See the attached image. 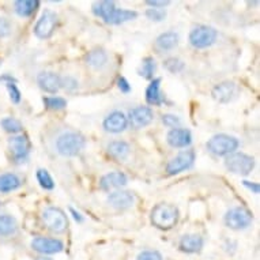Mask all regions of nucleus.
<instances>
[{"mask_svg":"<svg viewBox=\"0 0 260 260\" xmlns=\"http://www.w3.org/2000/svg\"><path fill=\"white\" fill-rule=\"evenodd\" d=\"M93 13L95 17L101 18L111 25H121L124 22L137 19L138 13L133 10L117 9L113 2H97L93 5Z\"/></svg>","mask_w":260,"mask_h":260,"instance_id":"f257e3e1","label":"nucleus"},{"mask_svg":"<svg viewBox=\"0 0 260 260\" xmlns=\"http://www.w3.org/2000/svg\"><path fill=\"white\" fill-rule=\"evenodd\" d=\"M150 221L161 231H169L179 222V209L173 205L159 203L151 210Z\"/></svg>","mask_w":260,"mask_h":260,"instance_id":"f03ea898","label":"nucleus"},{"mask_svg":"<svg viewBox=\"0 0 260 260\" xmlns=\"http://www.w3.org/2000/svg\"><path fill=\"white\" fill-rule=\"evenodd\" d=\"M85 147L86 139L79 133H64L56 141V150L63 157H75Z\"/></svg>","mask_w":260,"mask_h":260,"instance_id":"7ed1b4c3","label":"nucleus"},{"mask_svg":"<svg viewBox=\"0 0 260 260\" xmlns=\"http://www.w3.org/2000/svg\"><path fill=\"white\" fill-rule=\"evenodd\" d=\"M240 142L237 138L226 135V134H217L209 139L206 143V147L210 153L218 157H223V155H231L236 153V150L239 149Z\"/></svg>","mask_w":260,"mask_h":260,"instance_id":"20e7f679","label":"nucleus"},{"mask_svg":"<svg viewBox=\"0 0 260 260\" xmlns=\"http://www.w3.org/2000/svg\"><path fill=\"white\" fill-rule=\"evenodd\" d=\"M43 222L47 229H49L53 233H64L69 228V219H67V215L64 213L63 210L59 209V207H47V209L43 211Z\"/></svg>","mask_w":260,"mask_h":260,"instance_id":"39448f33","label":"nucleus"},{"mask_svg":"<svg viewBox=\"0 0 260 260\" xmlns=\"http://www.w3.org/2000/svg\"><path fill=\"white\" fill-rule=\"evenodd\" d=\"M252 221H253V215L251 214V211L245 207H240V206L228 210L223 217L225 225L232 231H244L251 225Z\"/></svg>","mask_w":260,"mask_h":260,"instance_id":"423d86ee","label":"nucleus"},{"mask_svg":"<svg viewBox=\"0 0 260 260\" xmlns=\"http://www.w3.org/2000/svg\"><path fill=\"white\" fill-rule=\"evenodd\" d=\"M225 167L231 173L248 176L255 168V159L245 153H233L226 157Z\"/></svg>","mask_w":260,"mask_h":260,"instance_id":"0eeeda50","label":"nucleus"},{"mask_svg":"<svg viewBox=\"0 0 260 260\" xmlns=\"http://www.w3.org/2000/svg\"><path fill=\"white\" fill-rule=\"evenodd\" d=\"M218 31L211 26L199 25L189 33V44L197 49H206L217 41Z\"/></svg>","mask_w":260,"mask_h":260,"instance_id":"6e6552de","label":"nucleus"},{"mask_svg":"<svg viewBox=\"0 0 260 260\" xmlns=\"http://www.w3.org/2000/svg\"><path fill=\"white\" fill-rule=\"evenodd\" d=\"M57 25V15L56 13L51 11V10H45L41 17L39 18V21L35 26V36L40 40H47L52 37L53 31Z\"/></svg>","mask_w":260,"mask_h":260,"instance_id":"1a4fd4ad","label":"nucleus"},{"mask_svg":"<svg viewBox=\"0 0 260 260\" xmlns=\"http://www.w3.org/2000/svg\"><path fill=\"white\" fill-rule=\"evenodd\" d=\"M30 247L35 252H39L41 255H55L60 253L64 249V244L59 239H49V237H43L37 236L31 240Z\"/></svg>","mask_w":260,"mask_h":260,"instance_id":"9d476101","label":"nucleus"},{"mask_svg":"<svg viewBox=\"0 0 260 260\" xmlns=\"http://www.w3.org/2000/svg\"><path fill=\"white\" fill-rule=\"evenodd\" d=\"M193 162H195V151H192V150H184V151L179 153L176 157H173L171 161L168 162V175H179L181 172L192 168Z\"/></svg>","mask_w":260,"mask_h":260,"instance_id":"9b49d317","label":"nucleus"},{"mask_svg":"<svg viewBox=\"0 0 260 260\" xmlns=\"http://www.w3.org/2000/svg\"><path fill=\"white\" fill-rule=\"evenodd\" d=\"M30 141L25 135H14L9 139V149L10 153L13 155L14 161L17 164L25 162L29 157L30 153Z\"/></svg>","mask_w":260,"mask_h":260,"instance_id":"f8f14e48","label":"nucleus"},{"mask_svg":"<svg viewBox=\"0 0 260 260\" xmlns=\"http://www.w3.org/2000/svg\"><path fill=\"white\" fill-rule=\"evenodd\" d=\"M128 124L135 129H141L143 127H147L154 120V113L151 108L149 107H137L129 111L128 113Z\"/></svg>","mask_w":260,"mask_h":260,"instance_id":"ddd939ff","label":"nucleus"},{"mask_svg":"<svg viewBox=\"0 0 260 260\" xmlns=\"http://www.w3.org/2000/svg\"><path fill=\"white\" fill-rule=\"evenodd\" d=\"M237 91L239 90H237V85L235 82L225 81L214 86L213 90H211V95L217 103L228 104L231 103L232 100H235Z\"/></svg>","mask_w":260,"mask_h":260,"instance_id":"4468645a","label":"nucleus"},{"mask_svg":"<svg viewBox=\"0 0 260 260\" xmlns=\"http://www.w3.org/2000/svg\"><path fill=\"white\" fill-rule=\"evenodd\" d=\"M103 127L104 129L109 134L123 133V131H125V128L128 127L127 116L120 111L112 112V113H109V115L104 119Z\"/></svg>","mask_w":260,"mask_h":260,"instance_id":"2eb2a0df","label":"nucleus"},{"mask_svg":"<svg viewBox=\"0 0 260 260\" xmlns=\"http://www.w3.org/2000/svg\"><path fill=\"white\" fill-rule=\"evenodd\" d=\"M168 145L175 149H184L192 143L191 131L187 128H173L167 135Z\"/></svg>","mask_w":260,"mask_h":260,"instance_id":"dca6fc26","label":"nucleus"},{"mask_svg":"<svg viewBox=\"0 0 260 260\" xmlns=\"http://www.w3.org/2000/svg\"><path fill=\"white\" fill-rule=\"evenodd\" d=\"M60 81L61 77L51 71H43L37 75V85L40 86V89L49 94H56L61 89Z\"/></svg>","mask_w":260,"mask_h":260,"instance_id":"f3484780","label":"nucleus"},{"mask_svg":"<svg viewBox=\"0 0 260 260\" xmlns=\"http://www.w3.org/2000/svg\"><path fill=\"white\" fill-rule=\"evenodd\" d=\"M108 203L117 210H127L135 203V197L129 191H115L108 195Z\"/></svg>","mask_w":260,"mask_h":260,"instance_id":"a211bd4d","label":"nucleus"},{"mask_svg":"<svg viewBox=\"0 0 260 260\" xmlns=\"http://www.w3.org/2000/svg\"><path fill=\"white\" fill-rule=\"evenodd\" d=\"M127 183L128 179L124 173H121V172H111V173H107V175L101 177L100 188L104 189V191H111V189L124 187Z\"/></svg>","mask_w":260,"mask_h":260,"instance_id":"6ab92c4d","label":"nucleus"},{"mask_svg":"<svg viewBox=\"0 0 260 260\" xmlns=\"http://www.w3.org/2000/svg\"><path fill=\"white\" fill-rule=\"evenodd\" d=\"M177 44H179V35L176 31H167L158 36L154 43V48L158 53H165L173 51L177 47Z\"/></svg>","mask_w":260,"mask_h":260,"instance_id":"aec40b11","label":"nucleus"},{"mask_svg":"<svg viewBox=\"0 0 260 260\" xmlns=\"http://www.w3.org/2000/svg\"><path fill=\"white\" fill-rule=\"evenodd\" d=\"M205 241L199 235H185L180 239L179 248L185 253H198L202 251Z\"/></svg>","mask_w":260,"mask_h":260,"instance_id":"412c9836","label":"nucleus"},{"mask_svg":"<svg viewBox=\"0 0 260 260\" xmlns=\"http://www.w3.org/2000/svg\"><path fill=\"white\" fill-rule=\"evenodd\" d=\"M146 101L149 105H161L164 103V97L161 94V78H154L146 89Z\"/></svg>","mask_w":260,"mask_h":260,"instance_id":"4be33fe9","label":"nucleus"},{"mask_svg":"<svg viewBox=\"0 0 260 260\" xmlns=\"http://www.w3.org/2000/svg\"><path fill=\"white\" fill-rule=\"evenodd\" d=\"M108 53L104 49H93L86 55V64L93 70H103L108 64Z\"/></svg>","mask_w":260,"mask_h":260,"instance_id":"5701e85b","label":"nucleus"},{"mask_svg":"<svg viewBox=\"0 0 260 260\" xmlns=\"http://www.w3.org/2000/svg\"><path fill=\"white\" fill-rule=\"evenodd\" d=\"M129 145L124 141H113L108 145V154L117 161H124L129 155Z\"/></svg>","mask_w":260,"mask_h":260,"instance_id":"b1692460","label":"nucleus"},{"mask_svg":"<svg viewBox=\"0 0 260 260\" xmlns=\"http://www.w3.org/2000/svg\"><path fill=\"white\" fill-rule=\"evenodd\" d=\"M39 6V0H18L14 3V10L19 17L29 18L37 11Z\"/></svg>","mask_w":260,"mask_h":260,"instance_id":"393cba45","label":"nucleus"},{"mask_svg":"<svg viewBox=\"0 0 260 260\" xmlns=\"http://www.w3.org/2000/svg\"><path fill=\"white\" fill-rule=\"evenodd\" d=\"M22 185V180L15 173H3L0 175V192L2 193H9Z\"/></svg>","mask_w":260,"mask_h":260,"instance_id":"a878e982","label":"nucleus"},{"mask_svg":"<svg viewBox=\"0 0 260 260\" xmlns=\"http://www.w3.org/2000/svg\"><path fill=\"white\" fill-rule=\"evenodd\" d=\"M18 232L17 219L10 214H0V237H10Z\"/></svg>","mask_w":260,"mask_h":260,"instance_id":"bb28decb","label":"nucleus"},{"mask_svg":"<svg viewBox=\"0 0 260 260\" xmlns=\"http://www.w3.org/2000/svg\"><path fill=\"white\" fill-rule=\"evenodd\" d=\"M0 127L5 129L6 133L13 134V135H17L23 129V125L18 119L15 117H5V119L0 120Z\"/></svg>","mask_w":260,"mask_h":260,"instance_id":"cd10ccee","label":"nucleus"},{"mask_svg":"<svg viewBox=\"0 0 260 260\" xmlns=\"http://www.w3.org/2000/svg\"><path fill=\"white\" fill-rule=\"evenodd\" d=\"M157 70V64H155V60L153 57H146L142 61L141 70H139V75L143 77L145 79H154V73Z\"/></svg>","mask_w":260,"mask_h":260,"instance_id":"c85d7f7f","label":"nucleus"},{"mask_svg":"<svg viewBox=\"0 0 260 260\" xmlns=\"http://www.w3.org/2000/svg\"><path fill=\"white\" fill-rule=\"evenodd\" d=\"M36 177H37L40 187L45 189V191H52L55 188V181H53L52 176L49 175V172L47 169H39L36 172Z\"/></svg>","mask_w":260,"mask_h":260,"instance_id":"c756f323","label":"nucleus"},{"mask_svg":"<svg viewBox=\"0 0 260 260\" xmlns=\"http://www.w3.org/2000/svg\"><path fill=\"white\" fill-rule=\"evenodd\" d=\"M164 67L172 74H179L185 69V64L183 60H180L179 57H169L164 61Z\"/></svg>","mask_w":260,"mask_h":260,"instance_id":"7c9ffc66","label":"nucleus"},{"mask_svg":"<svg viewBox=\"0 0 260 260\" xmlns=\"http://www.w3.org/2000/svg\"><path fill=\"white\" fill-rule=\"evenodd\" d=\"M44 104H45V107L53 109V111H61L67 107V101L63 97H45Z\"/></svg>","mask_w":260,"mask_h":260,"instance_id":"2f4dec72","label":"nucleus"},{"mask_svg":"<svg viewBox=\"0 0 260 260\" xmlns=\"http://www.w3.org/2000/svg\"><path fill=\"white\" fill-rule=\"evenodd\" d=\"M146 17L153 22H162L167 18V11L162 9H147L146 10Z\"/></svg>","mask_w":260,"mask_h":260,"instance_id":"473e14b6","label":"nucleus"},{"mask_svg":"<svg viewBox=\"0 0 260 260\" xmlns=\"http://www.w3.org/2000/svg\"><path fill=\"white\" fill-rule=\"evenodd\" d=\"M60 86H61V89H64L66 91H69V93H73L75 90L79 87V83L74 77H63L61 78V81H60Z\"/></svg>","mask_w":260,"mask_h":260,"instance_id":"72a5a7b5","label":"nucleus"},{"mask_svg":"<svg viewBox=\"0 0 260 260\" xmlns=\"http://www.w3.org/2000/svg\"><path fill=\"white\" fill-rule=\"evenodd\" d=\"M6 89H7V91H9L10 100H11L14 104L21 103L22 95H21V91H19V89H18L17 83H6Z\"/></svg>","mask_w":260,"mask_h":260,"instance_id":"f704fd0d","label":"nucleus"},{"mask_svg":"<svg viewBox=\"0 0 260 260\" xmlns=\"http://www.w3.org/2000/svg\"><path fill=\"white\" fill-rule=\"evenodd\" d=\"M11 30H13V26H11V22L6 18L0 17V39H6L11 35Z\"/></svg>","mask_w":260,"mask_h":260,"instance_id":"c9c22d12","label":"nucleus"},{"mask_svg":"<svg viewBox=\"0 0 260 260\" xmlns=\"http://www.w3.org/2000/svg\"><path fill=\"white\" fill-rule=\"evenodd\" d=\"M137 260H162V255L158 251H143L138 255Z\"/></svg>","mask_w":260,"mask_h":260,"instance_id":"e433bc0d","label":"nucleus"},{"mask_svg":"<svg viewBox=\"0 0 260 260\" xmlns=\"http://www.w3.org/2000/svg\"><path fill=\"white\" fill-rule=\"evenodd\" d=\"M162 123L165 124L167 127H169L173 129V128H179V125L181 121H180L179 117L175 115H164L162 116Z\"/></svg>","mask_w":260,"mask_h":260,"instance_id":"4c0bfd02","label":"nucleus"},{"mask_svg":"<svg viewBox=\"0 0 260 260\" xmlns=\"http://www.w3.org/2000/svg\"><path fill=\"white\" fill-rule=\"evenodd\" d=\"M146 5L150 6L151 9L165 10L167 6L171 5V2H169V0H149V2H146Z\"/></svg>","mask_w":260,"mask_h":260,"instance_id":"58836bf2","label":"nucleus"},{"mask_svg":"<svg viewBox=\"0 0 260 260\" xmlns=\"http://www.w3.org/2000/svg\"><path fill=\"white\" fill-rule=\"evenodd\" d=\"M117 86H119V89L121 90V93H129L131 91V86L128 83V81L125 78H119L117 79Z\"/></svg>","mask_w":260,"mask_h":260,"instance_id":"ea45409f","label":"nucleus"},{"mask_svg":"<svg viewBox=\"0 0 260 260\" xmlns=\"http://www.w3.org/2000/svg\"><path fill=\"white\" fill-rule=\"evenodd\" d=\"M243 184H244V187L248 188V189H249L252 193H259L260 187L257 183H252V181H247V180H244Z\"/></svg>","mask_w":260,"mask_h":260,"instance_id":"a19ab883","label":"nucleus"},{"mask_svg":"<svg viewBox=\"0 0 260 260\" xmlns=\"http://www.w3.org/2000/svg\"><path fill=\"white\" fill-rule=\"evenodd\" d=\"M223 248H225V251L228 252V253L233 255V253L236 252V249H237V244H236L235 241H232V240H226Z\"/></svg>","mask_w":260,"mask_h":260,"instance_id":"79ce46f5","label":"nucleus"},{"mask_svg":"<svg viewBox=\"0 0 260 260\" xmlns=\"http://www.w3.org/2000/svg\"><path fill=\"white\" fill-rule=\"evenodd\" d=\"M0 82H5V85L6 83H17V79H15L13 75L3 74V75H0Z\"/></svg>","mask_w":260,"mask_h":260,"instance_id":"37998d69","label":"nucleus"},{"mask_svg":"<svg viewBox=\"0 0 260 260\" xmlns=\"http://www.w3.org/2000/svg\"><path fill=\"white\" fill-rule=\"evenodd\" d=\"M70 213L73 214V217L75 221L79 222V223H81V222H83V217H82V214L79 213V211H77V210L71 207V209H70Z\"/></svg>","mask_w":260,"mask_h":260,"instance_id":"c03bdc74","label":"nucleus"},{"mask_svg":"<svg viewBox=\"0 0 260 260\" xmlns=\"http://www.w3.org/2000/svg\"><path fill=\"white\" fill-rule=\"evenodd\" d=\"M36 260H53L51 259V257H48V256H40V257H37Z\"/></svg>","mask_w":260,"mask_h":260,"instance_id":"a18cd8bd","label":"nucleus"}]
</instances>
